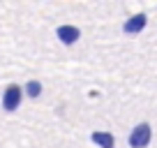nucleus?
<instances>
[{
  "label": "nucleus",
  "mask_w": 157,
  "mask_h": 148,
  "mask_svg": "<svg viewBox=\"0 0 157 148\" xmlns=\"http://www.w3.org/2000/svg\"><path fill=\"white\" fill-rule=\"evenodd\" d=\"M148 141H150V127H148V125H139L132 132V137H129V143H132L134 148H143Z\"/></svg>",
  "instance_id": "nucleus-1"
},
{
  "label": "nucleus",
  "mask_w": 157,
  "mask_h": 148,
  "mask_svg": "<svg viewBox=\"0 0 157 148\" xmlns=\"http://www.w3.org/2000/svg\"><path fill=\"white\" fill-rule=\"evenodd\" d=\"M19 99H21V90L16 88V86H10L5 93V109L7 111H12V109L19 107Z\"/></svg>",
  "instance_id": "nucleus-2"
},
{
  "label": "nucleus",
  "mask_w": 157,
  "mask_h": 148,
  "mask_svg": "<svg viewBox=\"0 0 157 148\" xmlns=\"http://www.w3.org/2000/svg\"><path fill=\"white\" fill-rule=\"evenodd\" d=\"M58 37L65 42V44H72V42H76L78 30L74 28V25H63V28H58Z\"/></svg>",
  "instance_id": "nucleus-3"
},
{
  "label": "nucleus",
  "mask_w": 157,
  "mask_h": 148,
  "mask_svg": "<svg viewBox=\"0 0 157 148\" xmlns=\"http://www.w3.org/2000/svg\"><path fill=\"white\" fill-rule=\"evenodd\" d=\"M143 25H146V16L139 14V16H134V19H129L127 23H125V30H127V33H139Z\"/></svg>",
  "instance_id": "nucleus-4"
},
{
  "label": "nucleus",
  "mask_w": 157,
  "mask_h": 148,
  "mask_svg": "<svg viewBox=\"0 0 157 148\" xmlns=\"http://www.w3.org/2000/svg\"><path fill=\"white\" fill-rule=\"evenodd\" d=\"M93 141L99 143L102 148H113V137H111V134H106V132H95L93 134Z\"/></svg>",
  "instance_id": "nucleus-5"
},
{
  "label": "nucleus",
  "mask_w": 157,
  "mask_h": 148,
  "mask_svg": "<svg viewBox=\"0 0 157 148\" xmlns=\"http://www.w3.org/2000/svg\"><path fill=\"white\" fill-rule=\"evenodd\" d=\"M39 90H42V86H39L37 81H30V84H28V95L37 97V95H39Z\"/></svg>",
  "instance_id": "nucleus-6"
}]
</instances>
